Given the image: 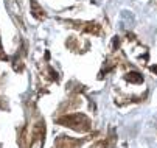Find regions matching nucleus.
Listing matches in <instances>:
<instances>
[{
	"mask_svg": "<svg viewBox=\"0 0 157 148\" xmlns=\"http://www.w3.org/2000/svg\"><path fill=\"white\" fill-rule=\"evenodd\" d=\"M128 80H129L131 83H143V76H142L140 73H137V72L128 73Z\"/></svg>",
	"mask_w": 157,
	"mask_h": 148,
	"instance_id": "obj_1",
	"label": "nucleus"
}]
</instances>
